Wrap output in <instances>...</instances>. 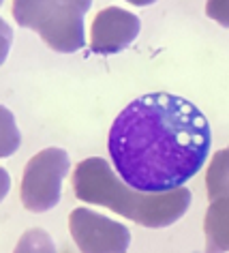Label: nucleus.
<instances>
[{
	"label": "nucleus",
	"mask_w": 229,
	"mask_h": 253,
	"mask_svg": "<svg viewBox=\"0 0 229 253\" xmlns=\"http://www.w3.org/2000/svg\"><path fill=\"white\" fill-rule=\"evenodd\" d=\"M13 253H56V245L45 230L30 227L20 236Z\"/></svg>",
	"instance_id": "9d476101"
},
{
	"label": "nucleus",
	"mask_w": 229,
	"mask_h": 253,
	"mask_svg": "<svg viewBox=\"0 0 229 253\" xmlns=\"http://www.w3.org/2000/svg\"><path fill=\"white\" fill-rule=\"evenodd\" d=\"M22 144V133L17 129L15 116L9 107L0 105V159L15 155Z\"/></svg>",
	"instance_id": "1a4fd4ad"
},
{
	"label": "nucleus",
	"mask_w": 229,
	"mask_h": 253,
	"mask_svg": "<svg viewBox=\"0 0 229 253\" xmlns=\"http://www.w3.org/2000/svg\"><path fill=\"white\" fill-rule=\"evenodd\" d=\"M71 185L75 198L94 206H105L120 217L158 230L176 223L191 206V191L180 187L169 193H139L114 172L107 159L88 157L73 169Z\"/></svg>",
	"instance_id": "f03ea898"
},
{
	"label": "nucleus",
	"mask_w": 229,
	"mask_h": 253,
	"mask_svg": "<svg viewBox=\"0 0 229 253\" xmlns=\"http://www.w3.org/2000/svg\"><path fill=\"white\" fill-rule=\"evenodd\" d=\"M206 15L223 28H229V0H206Z\"/></svg>",
	"instance_id": "9b49d317"
},
{
	"label": "nucleus",
	"mask_w": 229,
	"mask_h": 253,
	"mask_svg": "<svg viewBox=\"0 0 229 253\" xmlns=\"http://www.w3.org/2000/svg\"><path fill=\"white\" fill-rule=\"evenodd\" d=\"M56 2L62 4V7H67V9L77 11V13H81V15H86V11L90 9L92 0H56Z\"/></svg>",
	"instance_id": "ddd939ff"
},
{
	"label": "nucleus",
	"mask_w": 229,
	"mask_h": 253,
	"mask_svg": "<svg viewBox=\"0 0 229 253\" xmlns=\"http://www.w3.org/2000/svg\"><path fill=\"white\" fill-rule=\"evenodd\" d=\"M203 253H229V195L210 202L203 219Z\"/></svg>",
	"instance_id": "0eeeda50"
},
{
	"label": "nucleus",
	"mask_w": 229,
	"mask_h": 253,
	"mask_svg": "<svg viewBox=\"0 0 229 253\" xmlns=\"http://www.w3.org/2000/svg\"><path fill=\"white\" fill-rule=\"evenodd\" d=\"M71 169V159L62 148H43L28 159L22 174L20 200L30 212H47L60 202L62 180Z\"/></svg>",
	"instance_id": "20e7f679"
},
{
	"label": "nucleus",
	"mask_w": 229,
	"mask_h": 253,
	"mask_svg": "<svg viewBox=\"0 0 229 253\" xmlns=\"http://www.w3.org/2000/svg\"><path fill=\"white\" fill-rule=\"evenodd\" d=\"M206 191L208 200L214 202L229 195V146L216 150L206 169Z\"/></svg>",
	"instance_id": "6e6552de"
},
{
	"label": "nucleus",
	"mask_w": 229,
	"mask_h": 253,
	"mask_svg": "<svg viewBox=\"0 0 229 253\" xmlns=\"http://www.w3.org/2000/svg\"><path fill=\"white\" fill-rule=\"evenodd\" d=\"M11 11L22 28L39 33L54 52L73 54L86 45L84 15L56 0H13Z\"/></svg>",
	"instance_id": "7ed1b4c3"
},
{
	"label": "nucleus",
	"mask_w": 229,
	"mask_h": 253,
	"mask_svg": "<svg viewBox=\"0 0 229 253\" xmlns=\"http://www.w3.org/2000/svg\"><path fill=\"white\" fill-rule=\"evenodd\" d=\"M142 22L135 13L122 7L99 11L90 28V49L99 56H112L126 49L137 39Z\"/></svg>",
	"instance_id": "423d86ee"
},
{
	"label": "nucleus",
	"mask_w": 229,
	"mask_h": 253,
	"mask_svg": "<svg viewBox=\"0 0 229 253\" xmlns=\"http://www.w3.org/2000/svg\"><path fill=\"white\" fill-rule=\"evenodd\" d=\"M124 2H131V4H135V7H150L156 0H124Z\"/></svg>",
	"instance_id": "2eb2a0df"
},
{
	"label": "nucleus",
	"mask_w": 229,
	"mask_h": 253,
	"mask_svg": "<svg viewBox=\"0 0 229 253\" xmlns=\"http://www.w3.org/2000/svg\"><path fill=\"white\" fill-rule=\"evenodd\" d=\"M9 191H11V176L4 168H0V202L7 198Z\"/></svg>",
	"instance_id": "4468645a"
},
{
	"label": "nucleus",
	"mask_w": 229,
	"mask_h": 253,
	"mask_svg": "<svg viewBox=\"0 0 229 253\" xmlns=\"http://www.w3.org/2000/svg\"><path fill=\"white\" fill-rule=\"evenodd\" d=\"M212 131L197 105L171 92L131 101L114 118L107 150L116 174L139 193H169L199 172Z\"/></svg>",
	"instance_id": "f257e3e1"
},
{
	"label": "nucleus",
	"mask_w": 229,
	"mask_h": 253,
	"mask_svg": "<svg viewBox=\"0 0 229 253\" xmlns=\"http://www.w3.org/2000/svg\"><path fill=\"white\" fill-rule=\"evenodd\" d=\"M69 232L79 253H126L131 247L129 227L86 206L71 211Z\"/></svg>",
	"instance_id": "39448f33"
},
{
	"label": "nucleus",
	"mask_w": 229,
	"mask_h": 253,
	"mask_svg": "<svg viewBox=\"0 0 229 253\" xmlns=\"http://www.w3.org/2000/svg\"><path fill=\"white\" fill-rule=\"evenodd\" d=\"M11 41H13V30L7 22L0 17V65H4L9 56V49H11Z\"/></svg>",
	"instance_id": "f8f14e48"
}]
</instances>
